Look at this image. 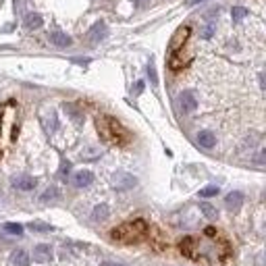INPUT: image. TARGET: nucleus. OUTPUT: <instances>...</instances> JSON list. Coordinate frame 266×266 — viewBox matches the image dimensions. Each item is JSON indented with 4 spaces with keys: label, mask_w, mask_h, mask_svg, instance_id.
Instances as JSON below:
<instances>
[{
    "label": "nucleus",
    "mask_w": 266,
    "mask_h": 266,
    "mask_svg": "<svg viewBox=\"0 0 266 266\" xmlns=\"http://www.w3.org/2000/svg\"><path fill=\"white\" fill-rule=\"evenodd\" d=\"M96 125H98V133H100L102 139H106V142L117 144V146H123V144L129 142V131L125 129L117 119H113V117H98Z\"/></svg>",
    "instance_id": "1"
},
{
    "label": "nucleus",
    "mask_w": 266,
    "mask_h": 266,
    "mask_svg": "<svg viewBox=\"0 0 266 266\" xmlns=\"http://www.w3.org/2000/svg\"><path fill=\"white\" fill-rule=\"evenodd\" d=\"M148 233V222L144 218H135V220H129V222H123L121 227H117L113 233V239L117 241H125V243H131V241H137Z\"/></svg>",
    "instance_id": "2"
},
{
    "label": "nucleus",
    "mask_w": 266,
    "mask_h": 266,
    "mask_svg": "<svg viewBox=\"0 0 266 266\" xmlns=\"http://www.w3.org/2000/svg\"><path fill=\"white\" fill-rule=\"evenodd\" d=\"M189 34H191V30L187 25H183V27H179V30L175 32V36L171 38V54H177L181 48H183V44L187 42V38H189Z\"/></svg>",
    "instance_id": "3"
},
{
    "label": "nucleus",
    "mask_w": 266,
    "mask_h": 266,
    "mask_svg": "<svg viewBox=\"0 0 266 266\" xmlns=\"http://www.w3.org/2000/svg\"><path fill=\"white\" fill-rule=\"evenodd\" d=\"M13 187L15 189H21V191H32L36 185H38V181L30 175H19V177H13Z\"/></svg>",
    "instance_id": "4"
},
{
    "label": "nucleus",
    "mask_w": 266,
    "mask_h": 266,
    "mask_svg": "<svg viewBox=\"0 0 266 266\" xmlns=\"http://www.w3.org/2000/svg\"><path fill=\"white\" fill-rule=\"evenodd\" d=\"M135 183H137V179L133 175H129V173H117L113 177V185L117 189H131Z\"/></svg>",
    "instance_id": "5"
},
{
    "label": "nucleus",
    "mask_w": 266,
    "mask_h": 266,
    "mask_svg": "<svg viewBox=\"0 0 266 266\" xmlns=\"http://www.w3.org/2000/svg\"><path fill=\"white\" fill-rule=\"evenodd\" d=\"M179 104L183 108V113H193L195 108H198V100H195V96L191 92H183L179 96Z\"/></svg>",
    "instance_id": "6"
},
{
    "label": "nucleus",
    "mask_w": 266,
    "mask_h": 266,
    "mask_svg": "<svg viewBox=\"0 0 266 266\" xmlns=\"http://www.w3.org/2000/svg\"><path fill=\"white\" fill-rule=\"evenodd\" d=\"M50 258H52L50 245H46V243L36 245V249H34V260H36V262H48Z\"/></svg>",
    "instance_id": "7"
},
{
    "label": "nucleus",
    "mask_w": 266,
    "mask_h": 266,
    "mask_svg": "<svg viewBox=\"0 0 266 266\" xmlns=\"http://www.w3.org/2000/svg\"><path fill=\"white\" fill-rule=\"evenodd\" d=\"M92 181H94L92 171H79V173H75V177H73V185H75V187H88Z\"/></svg>",
    "instance_id": "8"
},
{
    "label": "nucleus",
    "mask_w": 266,
    "mask_h": 266,
    "mask_svg": "<svg viewBox=\"0 0 266 266\" xmlns=\"http://www.w3.org/2000/svg\"><path fill=\"white\" fill-rule=\"evenodd\" d=\"M225 204H227L229 210H239L241 204H243V193L241 191H231L225 198Z\"/></svg>",
    "instance_id": "9"
},
{
    "label": "nucleus",
    "mask_w": 266,
    "mask_h": 266,
    "mask_svg": "<svg viewBox=\"0 0 266 266\" xmlns=\"http://www.w3.org/2000/svg\"><path fill=\"white\" fill-rule=\"evenodd\" d=\"M195 139H198V144H200L202 148H206V150L214 148V144H216V137H214L212 131H200Z\"/></svg>",
    "instance_id": "10"
},
{
    "label": "nucleus",
    "mask_w": 266,
    "mask_h": 266,
    "mask_svg": "<svg viewBox=\"0 0 266 266\" xmlns=\"http://www.w3.org/2000/svg\"><path fill=\"white\" fill-rule=\"evenodd\" d=\"M50 42L54 46H59V48H65V46H71V38H69L67 34H63V32H52L50 34Z\"/></svg>",
    "instance_id": "11"
},
{
    "label": "nucleus",
    "mask_w": 266,
    "mask_h": 266,
    "mask_svg": "<svg viewBox=\"0 0 266 266\" xmlns=\"http://www.w3.org/2000/svg\"><path fill=\"white\" fill-rule=\"evenodd\" d=\"M13 266H30V254L25 249H17L13 251V258H11Z\"/></svg>",
    "instance_id": "12"
},
{
    "label": "nucleus",
    "mask_w": 266,
    "mask_h": 266,
    "mask_svg": "<svg viewBox=\"0 0 266 266\" xmlns=\"http://www.w3.org/2000/svg\"><path fill=\"white\" fill-rule=\"evenodd\" d=\"M104 36H106V25L104 23H96L90 30V34H88V40L90 42H100Z\"/></svg>",
    "instance_id": "13"
},
{
    "label": "nucleus",
    "mask_w": 266,
    "mask_h": 266,
    "mask_svg": "<svg viewBox=\"0 0 266 266\" xmlns=\"http://www.w3.org/2000/svg\"><path fill=\"white\" fill-rule=\"evenodd\" d=\"M42 15H38V13H30V15L25 17V27L27 30H40L42 27Z\"/></svg>",
    "instance_id": "14"
},
{
    "label": "nucleus",
    "mask_w": 266,
    "mask_h": 266,
    "mask_svg": "<svg viewBox=\"0 0 266 266\" xmlns=\"http://www.w3.org/2000/svg\"><path fill=\"white\" fill-rule=\"evenodd\" d=\"M108 214H110L108 206H106V204H100V206H96V208H94L92 218H94V220H106V218H108Z\"/></svg>",
    "instance_id": "15"
},
{
    "label": "nucleus",
    "mask_w": 266,
    "mask_h": 266,
    "mask_svg": "<svg viewBox=\"0 0 266 266\" xmlns=\"http://www.w3.org/2000/svg\"><path fill=\"white\" fill-rule=\"evenodd\" d=\"M27 227H30L32 231H36V233H48V231H52V227L48 225V222H38V220L30 222Z\"/></svg>",
    "instance_id": "16"
},
{
    "label": "nucleus",
    "mask_w": 266,
    "mask_h": 266,
    "mask_svg": "<svg viewBox=\"0 0 266 266\" xmlns=\"http://www.w3.org/2000/svg\"><path fill=\"white\" fill-rule=\"evenodd\" d=\"M3 229H5L9 235H23V227L19 225V222H7Z\"/></svg>",
    "instance_id": "17"
},
{
    "label": "nucleus",
    "mask_w": 266,
    "mask_h": 266,
    "mask_svg": "<svg viewBox=\"0 0 266 266\" xmlns=\"http://www.w3.org/2000/svg\"><path fill=\"white\" fill-rule=\"evenodd\" d=\"M200 210H202V214H204L206 218H216V216H218L216 208H214V206H210V204H202Z\"/></svg>",
    "instance_id": "18"
},
{
    "label": "nucleus",
    "mask_w": 266,
    "mask_h": 266,
    "mask_svg": "<svg viewBox=\"0 0 266 266\" xmlns=\"http://www.w3.org/2000/svg\"><path fill=\"white\" fill-rule=\"evenodd\" d=\"M231 17H233V21H241L243 17H247V9L245 7H235L231 11Z\"/></svg>",
    "instance_id": "19"
},
{
    "label": "nucleus",
    "mask_w": 266,
    "mask_h": 266,
    "mask_svg": "<svg viewBox=\"0 0 266 266\" xmlns=\"http://www.w3.org/2000/svg\"><path fill=\"white\" fill-rule=\"evenodd\" d=\"M65 110H67V113L73 117V121H75V123H81V121H83V115L79 113V110H77L73 104H65Z\"/></svg>",
    "instance_id": "20"
},
{
    "label": "nucleus",
    "mask_w": 266,
    "mask_h": 266,
    "mask_svg": "<svg viewBox=\"0 0 266 266\" xmlns=\"http://www.w3.org/2000/svg\"><path fill=\"white\" fill-rule=\"evenodd\" d=\"M220 189L216 185H206L204 189H200V198H212V195H216Z\"/></svg>",
    "instance_id": "21"
},
{
    "label": "nucleus",
    "mask_w": 266,
    "mask_h": 266,
    "mask_svg": "<svg viewBox=\"0 0 266 266\" xmlns=\"http://www.w3.org/2000/svg\"><path fill=\"white\" fill-rule=\"evenodd\" d=\"M54 198H59V189L57 187H48L44 193H42V202H48V200H54Z\"/></svg>",
    "instance_id": "22"
},
{
    "label": "nucleus",
    "mask_w": 266,
    "mask_h": 266,
    "mask_svg": "<svg viewBox=\"0 0 266 266\" xmlns=\"http://www.w3.org/2000/svg\"><path fill=\"white\" fill-rule=\"evenodd\" d=\"M148 75H150L152 86H156V83H158V77H156V69H154V65H152V63H150V67H148Z\"/></svg>",
    "instance_id": "23"
},
{
    "label": "nucleus",
    "mask_w": 266,
    "mask_h": 266,
    "mask_svg": "<svg viewBox=\"0 0 266 266\" xmlns=\"http://www.w3.org/2000/svg\"><path fill=\"white\" fill-rule=\"evenodd\" d=\"M212 34H214V25H206L204 30H202V38H204V40L212 38Z\"/></svg>",
    "instance_id": "24"
},
{
    "label": "nucleus",
    "mask_w": 266,
    "mask_h": 266,
    "mask_svg": "<svg viewBox=\"0 0 266 266\" xmlns=\"http://www.w3.org/2000/svg\"><path fill=\"white\" fill-rule=\"evenodd\" d=\"M142 90H144V83H142V81H137V83H135V94H139Z\"/></svg>",
    "instance_id": "25"
},
{
    "label": "nucleus",
    "mask_w": 266,
    "mask_h": 266,
    "mask_svg": "<svg viewBox=\"0 0 266 266\" xmlns=\"http://www.w3.org/2000/svg\"><path fill=\"white\" fill-rule=\"evenodd\" d=\"M100 266H123V264H115V262H104V264H100Z\"/></svg>",
    "instance_id": "26"
},
{
    "label": "nucleus",
    "mask_w": 266,
    "mask_h": 266,
    "mask_svg": "<svg viewBox=\"0 0 266 266\" xmlns=\"http://www.w3.org/2000/svg\"><path fill=\"white\" fill-rule=\"evenodd\" d=\"M198 3H204V0H191V5H198Z\"/></svg>",
    "instance_id": "27"
},
{
    "label": "nucleus",
    "mask_w": 266,
    "mask_h": 266,
    "mask_svg": "<svg viewBox=\"0 0 266 266\" xmlns=\"http://www.w3.org/2000/svg\"><path fill=\"white\" fill-rule=\"evenodd\" d=\"M0 121H3V108H0Z\"/></svg>",
    "instance_id": "28"
},
{
    "label": "nucleus",
    "mask_w": 266,
    "mask_h": 266,
    "mask_svg": "<svg viewBox=\"0 0 266 266\" xmlns=\"http://www.w3.org/2000/svg\"><path fill=\"white\" fill-rule=\"evenodd\" d=\"M137 3H139V5H142V3H146V0H137Z\"/></svg>",
    "instance_id": "29"
}]
</instances>
